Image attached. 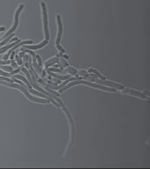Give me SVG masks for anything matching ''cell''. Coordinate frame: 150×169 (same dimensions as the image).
I'll use <instances>...</instances> for the list:
<instances>
[{"label": "cell", "mask_w": 150, "mask_h": 169, "mask_svg": "<svg viewBox=\"0 0 150 169\" xmlns=\"http://www.w3.org/2000/svg\"><path fill=\"white\" fill-rule=\"evenodd\" d=\"M0 84L12 88H16L20 91L30 101L39 103L49 104L50 102L47 99L39 98L32 96L30 94L27 89L17 83H10L5 81H0Z\"/></svg>", "instance_id": "1"}, {"label": "cell", "mask_w": 150, "mask_h": 169, "mask_svg": "<svg viewBox=\"0 0 150 169\" xmlns=\"http://www.w3.org/2000/svg\"><path fill=\"white\" fill-rule=\"evenodd\" d=\"M24 7L23 5H21L16 12L14 22L12 27L8 31V32L3 36L0 37V42H1L12 34L17 28L19 24V18L20 14Z\"/></svg>", "instance_id": "2"}, {"label": "cell", "mask_w": 150, "mask_h": 169, "mask_svg": "<svg viewBox=\"0 0 150 169\" xmlns=\"http://www.w3.org/2000/svg\"><path fill=\"white\" fill-rule=\"evenodd\" d=\"M87 80L108 86L113 87L121 90L124 88V86L121 84L108 81L100 80L96 79L93 76V77H91L90 76H89L87 79Z\"/></svg>", "instance_id": "3"}, {"label": "cell", "mask_w": 150, "mask_h": 169, "mask_svg": "<svg viewBox=\"0 0 150 169\" xmlns=\"http://www.w3.org/2000/svg\"><path fill=\"white\" fill-rule=\"evenodd\" d=\"M42 7L44 30L45 40H48L50 39V35L48 28V22L47 12V8L45 3H41Z\"/></svg>", "instance_id": "4"}, {"label": "cell", "mask_w": 150, "mask_h": 169, "mask_svg": "<svg viewBox=\"0 0 150 169\" xmlns=\"http://www.w3.org/2000/svg\"><path fill=\"white\" fill-rule=\"evenodd\" d=\"M121 92L122 94L134 96L143 100H148L149 99L141 92L134 89L124 88L121 90Z\"/></svg>", "instance_id": "5"}, {"label": "cell", "mask_w": 150, "mask_h": 169, "mask_svg": "<svg viewBox=\"0 0 150 169\" xmlns=\"http://www.w3.org/2000/svg\"><path fill=\"white\" fill-rule=\"evenodd\" d=\"M21 51H23L25 53H27L29 54L32 57V67H34L37 73L39 74H41L42 71L41 68L39 65L37 63L36 56V55L35 53L33 51L30 50L25 49L22 48L21 49Z\"/></svg>", "instance_id": "6"}, {"label": "cell", "mask_w": 150, "mask_h": 169, "mask_svg": "<svg viewBox=\"0 0 150 169\" xmlns=\"http://www.w3.org/2000/svg\"><path fill=\"white\" fill-rule=\"evenodd\" d=\"M33 41L32 40L25 41L20 42L19 43L16 44L12 48L8 51V52L5 54L3 57V60H8L10 56L12 53L16 49H18L19 47L22 45H25L30 44L32 43Z\"/></svg>", "instance_id": "7"}, {"label": "cell", "mask_w": 150, "mask_h": 169, "mask_svg": "<svg viewBox=\"0 0 150 169\" xmlns=\"http://www.w3.org/2000/svg\"><path fill=\"white\" fill-rule=\"evenodd\" d=\"M82 79V77H71L69 79L65 80L62 83L60 84V85L57 86H52L48 84L47 87H48L52 89L57 90L61 89L66 84L69 83L70 82L76 80H81Z\"/></svg>", "instance_id": "8"}, {"label": "cell", "mask_w": 150, "mask_h": 169, "mask_svg": "<svg viewBox=\"0 0 150 169\" xmlns=\"http://www.w3.org/2000/svg\"><path fill=\"white\" fill-rule=\"evenodd\" d=\"M29 93L35 95L36 96H39L42 98H43L46 99L52 102L58 108H60V105L58 104L52 98L48 97L47 96L45 95L44 94H43L40 92H38L36 90L33 89H28Z\"/></svg>", "instance_id": "9"}, {"label": "cell", "mask_w": 150, "mask_h": 169, "mask_svg": "<svg viewBox=\"0 0 150 169\" xmlns=\"http://www.w3.org/2000/svg\"><path fill=\"white\" fill-rule=\"evenodd\" d=\"M57 20L58 25V32L56 42V45L59 44L63 32L62 24L61 17L59 15L57 16Z\"/></svg>", "instance_id": "10"}, {"label": "cell", "mask_w": 150, "mask_h": 169, "mask_svg": "<svg viewBox=\"0 0 150 169\" xmlns=\"http://www.w3.org/2000/svg\"><path fill=\"white\" fill-rule=\"evenodd\" d=\"M60 56L59 54L47 60L44 63V67L45 69H48L50 67L53 66L59 62Z\"/></svg>", "instance_id": "11"}, {"label": "cell", "mask_w": 150, "mask_h": 169, "mask_svg": "<svg viewBox=\"0 0 150 169\" xmlns=\"http://www.w3.org/2000/svg\"><path fill=\"white\" fill-rule=\"evenodd\" d=\"M48 43V41L45 40L37 45H24L22 46V48L25 49L35 50L42 48Z\"/></svg>", "instance_id": "12"}, {"label": "cell", "mask_w": 150, "mask_h": 169, "mask_svg": "<svg viewBox=\"0 0 150 169\" xmlns=\"http://www.w3.org/2000/svg\"><path fill=\"white\" fill-rule=\"evenodd\" d=\"M48 73L52 77L56 78L60 81H65L72 77V76L71 75H59L54 73L50 71H48Z\"/></svg>", "instance_id": "13"}, {"label": "cell", "mask_w": 150, "mask_h": 169, "mask_svg": "<svg viewBox=\"0 0 150 169\" xmlns=\"http://www.w3.org/2000/svg\"><path fill=\"white\" fill-rule=\"evenodd\" d=\"M12 78L19 80L22 81L26 85L28 88V89L32 88V86H31L27 79L24 76L16 74L12 75Z\"/></svg>", "instance_id": "14"}, {"label": "cell", "mask_w": 150, "mask_h": 169, "mask_svg": "<svg viewBox=\"0 0 150 169\" xmlns=\"http://www.w3.org/2000/svg\"><path fill=\"white\" fill-rule=\"evenodd\" d=\"M21 41L20 39L10 44L7 45L4 47L0 48V55L5 53L7 51L12 48L14 45L19 43Z\"/></svg>", "instance_id": "15"}, {"label": "cell", "mask_w": 150, "mask_h": 169, "mask_svg": "<svg viewBox=\"0 0 150 169\" xmlns=\"http://www.w3.org/2000/svg\"><path fill=\"white\" fill-rule=\"evenodd\" d=\"M64 73H68L70 75L75 76L77 75V70L74 67L70 66L63 69Z\"/></svg>", "instance_id": "16"}, {"label": "cell", "mask_w": 150, "mask_h": 169, "mask_svg": "<svg viewBox=\"0 0 150 169\" xmlns=\"http://www.w3.org/2000/svg\"><path fill=\"white\" fill-rule=\"evenodd\" d=\"M59 61L58 63L59 67L61 69H63L69 65L65 59L63 58L62 56L60 57Z\"/></svg>", "instance_id": "17"}, {"label": "cell", "mask_w": 150, "mask_h": 169, "mask_svg": "<svg viewBox=\"0 0 150 169\" xmlns=\"http://www.w3.org/2000/svg\"><path fill=\"white\" fill-rule=\"evenodd\" d=\"M88 71L90 73H93L98 77L102 80H106V78L103 76L94 69L92 68H89L88 69Z\"/></svg>", "instance_id": "18"}, {"label": "cell", "mask_w": 150, "mask_h": 169, "mask_svg": "<svg viewBox=\"0 0 150 169\" xmlns=\"http://www.w3.org/2000/svg\"><path fill=\"white\" fill-rule=\"evenodd\" d=\"M0 69L6 72L10 73H11L13 70L11 66L8 65H0Z\"/></svg>", "instance_id": "19"}, {"label": "cell", "mask_w": 150, "mask_h": 169, "mask_svg": "<svg viewBox=\"0 0 150 169\" xmlns=\"http://www.w3.org/2000/svg\"><path fill=\"white\" fill-rule=\"evenodd\" d=\"M15 35V34L12 33L8 37L3 40L0 43V48L2 47L4 45L7 44L10 40L12 39Z\"/></svg>", "instance_id": "20"}, {"label": "cell", "mask_w": 150, "mask_h": 169, "mask_svg": "<svg viewBox=\"0 0 150 169\" xmlns=\"http://www.w3.org/2000/svg\"><path fill=\"white\" fill-rule=\"evenodd\" d=\"M77 75L81 76L82 77H85L89 75L88 73L85 70L83 69H79L77 71Z\"/></svg>", "instance_id": "21"}, {"label": "cell", "mask_w": 150, "mask_h": 169, "mask_svg": "<svg viewBox=\"0 0 150 169\" xmlns=\"http://www.w3.org/2000/svg\"><path fill=\"white\" fill-rule=\"evenodd\" d=\"M16 61L18 66H22L23 61L22 59L18 55H16L15 56Z\"/></svg>", "instance_id": "22"}, {"label": "cell", "mask_w": 150, "mask_h": 169, "mask_svg": "<svg viewBox=\"0 0 150 169\" xmlns=\"http://www.w3.org/2000/svg\"><path fill=\"white\" fill-rule=\"evenodd\" d=\"M0 76L9 78H12V75L10 73L6 72L1 69H0Z\"/></svg>", "instance_id": "23"}, {"label": "cell", "mask_w": 150, "mask_h": 169, "mask_svg": "<svg viewBox=\"0 0 150 169\" xmlns=\"http://www.w3.org/2000/svg\"><path fill=\"white\" fill-rule=\"evenodd\" d=\"M11 79L13 80L14 82H15L16 83L22 86L27 89H28V88L26 85L22 81L13 78H12Z\"/></svg>", "instance_id": "24"}, {"label": "cell", "mask_w": 150, "mask_h": 169, "mask_svg": "<svg viewBox=\"0 0 150 169\" xmlns=\"http://www.w3.org/2000/svg\"><path fill=\"white\" fill-rule=\"evenodd\" d=\"M0 81H4L10 83H13V80L10 78L0 76Z\"/></svg>", "instance_id": "25"}, {"label": "cell", "mask_w": 150, "mask_h": 169, "mask_svg": "<svg viewBox=\"0 0 150 169\" xmlns=\"http://www.w3.org/2000/svg\"><path fill=\"white\" fill-rule=\"evenodd\" d=\"M12 60H0V65H8L10 64L11 63Z\"/></svg>", "instance_id": "26"}, {"label": "cell", "mask_w": 150, "mask_h": 169, "mask_svg": "<svg viewBox=\"0 0 150 169\" xmlns=\"http://www.w3.org/2000/svg\"><path fill=\"white\" fill-rule=\"evenodd\" d=\"M11 67L12 68L13 70L16 69L18 68V65L16 61L14 60H12L11 63Z\"/></svg>", "instance_id": "27"}, {"label": "cell", "mask_w": 150, "mask_h": 169, "mask_svg": "<svg viewBox=\"0 0 150 169\" xmlns=\"http://www.w3.org/2000/svg\"><path fill=\"white\" fill-rule=\"evenodd\" d=\"M23 67L22 66H20L19 67H18V69L13 70L12 72L10 73L12 75L16 74L20 72L21 71Z\"/></svg>", "instance_id": "28"}, {"label": "cell", "mask_w": 150, "mask_h": 169, "mask_svg": "<svg viewBox=\"0 0 150 169\" xmlns=\"http://www.w3.org/2000/svg\"><path fill=\"white\" fill-rule=\"evenodd\" d=\"M36 58L39 65L41 67L42 65V62L40 56L38 55H36Z\"/></svg>", "instance_id": "29"}, {"label": "cell", "mask_w": 150, "mask_h": 169, "mask_svg": "<svg viewBox=\"0 0 150 169\" xmlns=\"http://www.w3.org/2000/svg\"><path fill=\"white\" fill-rule=\"evenodd\" d=\"M56 47L57 48L60 52L62 54L65 52V50L62 48L61 45H59V44H57L56 45Z\"/></svg>", "instance_id": "30"}, {"label": "cell", "mask_w": 150, "mask_h": 169, "mask_svg": "<svg viewBox=\"0 0 150 169\" xmlns=\"http://www.w3.org/2000/svg\"><path fill=\"white\" fill-rule=\"evenodd\" d=\"M19 40V39L18 38L15 37L11 39L8 43L7 44H10L12 43H13Z\"/></svg>", "instance_id": "31"}, {"label": "cell", "mask_w": 150, "mask_h": 169, "mask_svg": "<svg viewBox=\"0 0 150 169\" xmlns=\"http://www.w3.org/2000/svg\"><path fill=\"white\" fill-rule=\"evenodd\" d=\"M143 94L145 96L148 97L150 96L149 91L146 90H143Z\"/></svg>", "instance_id": "32"}, {"label": "cell", "mask_w": 150, "mask_h": 169, "mask_svg": "<svg viewBox=\"0 0 150 169\" xmlns=\"http://www.w3.org/2000/svg\"><path fill=\"white\" fill-rule=\"evenodd\" d=\"M29 57L27 54H25L24 56L23 57V60L24 62L26 63L27 62V61L29 60Z\"/></svg>", "instance_id": "33"}, {"label": "cell", "mask_w": 150, "mask_h": 169, "mask_svg": "<svg viewBox=\"0 0 150 169\" xmlns=\"http://www.w3.org/2000/svg\"><path fill=\"white\" fill-rule=\"evenodd\" d=\"M16 52L15 51L13 52L10 55V58L11 60H13V59L15 56Z\"/></svg>", "instance_id": "34"}, {"label": "cell", "mask_w": 150, "mask_h": 169, "mask_svg": "<svg viewBox=\"0 0 150 169\" xmlns=\"http://www.w3.org/2000/svg\"><path fill=\"white\" fill-rule=\"evenodd\" d=\"M25 54V53L22 51L18 53V55L21 58H22Z\"/></svg>", "instance_id": "35"}, {"label": "cell", "mask_w": 150, "mask_h": 169, "mask_svg": "<svg viewBox=\"0 0 150 169\" xmlns=\"http://www.w3.org/2000/svg\"><path fill=\"white\" fill-rule=\"evenodd\" d=\"M46 73L45 71L43 70L42 71V73H41V77L42 78H44L45 77L46 75Z\"/></svg>", "instance_id": "36"}, {"label": "cell", "mask_w": 150, "mask_h": 169, "mask_svg": "<svg viewBox=\"0 0 150 169\" xmlns=\"http://www.w3.org/2000/svg\"><path fill=\"white\" fill-rule=\"evenodd\" d=\"M62 57L63 58L65 59H68L69 58V56L65 54L63 55Z\"/></svg>", "instance_id": "37"}, {"label": "cell", "mask_w": 150, "mask_h": 169, "mask_svg": "<svg viewBox=\"0 0 150 169\" xmlns=\"http://www.w3.org/2000/svg\"><path fill=\"white\" fill-rule=\"evenodd\" d=\"M5 29V28L4 27H0V32L4 31Z\"/></svg>", "instance_id": "38"}]
</instances>
